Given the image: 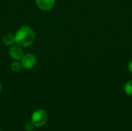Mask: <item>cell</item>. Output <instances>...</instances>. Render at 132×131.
Segmentation results:
<instances>
[{
	"instance_id": "4fadbf2b",
	"label": "cell",
	"mask_w": 132,
	"mask_h": 131,
	"mask_svg": "<svg viewBox=\"0 0 132 131\" xmlns=\"http://www.w3.org/2000/svg\"><path fill=\"white\" fill-rule=\"evenodd\" d=\"M131 54H132V52H131Z\"/></svg>"
},
{
	"instance_id": "ba28073f",
	"label": "cell",
	"mask_w": 132,
	"mask_h": 131,
	"mask_svg": "<svg viewBox=\"0 0 132 131\" xmlns=\"http://www.w3.org/2000/svg\"><path fill=\"white\" fill-rule=\"evenodd\" d=\"M124 91H125V93L127 95L132 97V80L128 81L125 84V86H124Z\"/></svg>"
},
{
	"instance_id": "5b68a950",
	"label": "cell",
	"mask_w": 132,
	"mask_h": 131,
	"mask_svg": "<svg viewBox=\"0 0 132 131\" xmlns=\"http://www.w3.org/2000/svg\"><path fill=\"white\" fill-rule=\"evenodd\" d=\"M36 6L43 11L51 10L56 4V0H35Z\"/></svg>"
},
{
	"instance_id": "3957f363",
	"label": "cell",
	"mask_w": 132,
	"mask_h": 131,
	"mask_svg": "<svg viewBox=\"0 0 132 131\" xmlns=\"http://www.w3.org/2000/svg\"><path fill=\"white\" fill-rule=\"evenodd\" d=\"M20 62L22 63V68H25L26 69H30L34 68L37 64V58L35 54L29 53L24 54Z\"/></svg>"
},
{
	"instance_id": "7a4b0ae2",
	"label": "cell",
	"mask_w": 132,
	"mask_h": 131,
	"mask_svg": "<svg viewBox=\"0 0 132 131\" xmlns=\"http://www.w3.org/2000/svg\"><path fill=\"white\" fill-rule=\"evenodd\" d=\"M48 120V114L46 110L39 109L35 110L31 116V122L36 127H43Z\"/></svg>"
},
{
	"instance_id": "52a82bcc",
	"label": "cell",
	"mask_w": 132,
	"mask_h": 131,
	"mask_svg": "<svg viewBox=\"0 0 132 131\" xmlns=\"http://www.w3.org/2000/svg\"><path fill=\"white\" fill-rule=\"evenodd\" d=\"M10 69L12 71L17 73L21 71V69H22V66L20 61H13L11 65H10Z\"/></svg>"
},
{
	"instance_id": "6da1fadb",
	"label": "cell",
	"mask_w": 132,
	"mask_h": 131,
	"mask_svg": "<svg viewBox=\"0 0 132 131\" xmlns=\"http://www.w3.org/2000/svg\"><path fill=\"white\" fill-rule=\"evenodd\" d=\"M15 44L22 48H27L31 46L36 38L33 29L28 25H22L17 29L14 34Z\"/></svg>"
},
{
	"instance_id": "9c48e42d",
	"label": "cell",
	"mask_w": 132,
	"mask_h": 131,
	"mask_svg": "<svg viewBox=\"0 0 132 131\" xmlns=\"http://www.w3.org/2000/svg\"><path fill=\"white\" fill-rule=\"evenodd\" d=\"M35 126L33 125V124L30 121V122H28L26 124L25 127H24V129L26 131H33L35 129Z\"/></svg>"
},
{
	"instance_id": "7c38bea8",
	"label": "cell",
	"mask_w": 132,
	"mask_h": 131,
	"mask_svg": "<svg viewBox=\"0 0 132 131\" xmlns=\"http://www.w3.org/2000/svg\"><path fill=\"white\" fill-rule=\"evenodd\" d=\"M0 131H2V130H0Z\"/></svg>"
},
{
	"instance_id": "30bf717a",
	"label": "cell",
	"mask_w": 132,
	"mask_h": 131,
	"mask_svg": "<svg viewBox=\"0 0 132 131\" xmlns=\"http://www.w3.org/2000/svg\"><path fill=\"white\" fill-rule=\"evenodd\" d=\"M128 69L129 72L132 74V60H131V61L129 62V63H128Z\"/></svg>"
},
{
	"instance_id": "8992f818",
	"label": "cell",
	"mask_w": 132,
	"mask_h": 131,
	"mask_svg": "<svg viewBox=\"0 0 132 131\" xmlns=\"http://www.w3.org/2000/svg\"><path fill=\"white\" fill-rule=\"evenodd\" d=\"M2 43L6 46H11L14 44H15V36L12 33H6L2 36Z\"/></svg>"
},
{
	"instance_id": "8fae6325",
	"label": "cell",
	"mask_w": 132,
	"mask_h": 131,
	"mask_svg": "<svg viewBox=\"0 0 132 131\" xmlns=\"http://www.w3.org/2000/svg\"><path fill=\"white\" fill-rule=\"evenodd\" d=\"M1 90H2V83L0 81V92H1Z\"/></svg>"
},
{
	"instance_id": "277c9868",
	"label": "cell",
	"mask_w": 132,
	"mask_h": 131,
	"mask_svg": "<svg viewBox=\"0 0 132 131\" xmlns=\"http://www.w3.org/2000/svg\"><path fill=\"white\" fill-rule=\"evenodd\" d=\"M9 55L12 59L14 61H20L24 56V53L22 50V47L19 46L17 44H14L9 47Z\"/></svg>"
}]
</instances>
